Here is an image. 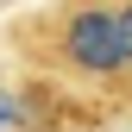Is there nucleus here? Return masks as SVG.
<instances>
[{
	"label": "nucleus",
	"mask_w": 132,
	"mask_h": 132,
	"mask_svg": "<svg viewBox=\"0 0 132 132\" xmlns=\"http://www.w3.org/2000/svg\"><path fill=\"white\" fill-rule=\"evenodd\" d=\"M19 126V107H13V94H0V132H13Z\"/></svg>",
	"instance_id": "obj_3"
},
{
	"label": "nucleus",
	"mask_w": 132,
	"mask_h": 132,
	"mask_svg": "<svg viewBox=\"0 0 132 132\" xmlns=\"http://www.w3.org/2000/svg\"><path fill=\"white\" fill-rule=\"evenodd\" d=\"M113 19H120V69H132V0L113 6Z\"/></svg>",
	"instance_id": "obj_2"
},
{
	"label": "nucleus",
	"mask_w": 132,
	"mask_h": 132,
	"mask_svg": "<svg viewBox=\"0 0 132 132\" xmlns=\"http://www.w3.org/2000/svg\"><path fill=\"white\" fill-rule=\"evenodd\" d=\"M63 63L76 76H120V19L113 6H76L63 19Z\"/></svg>",
	"instance_id": "obj_1"
}]
</instances>
